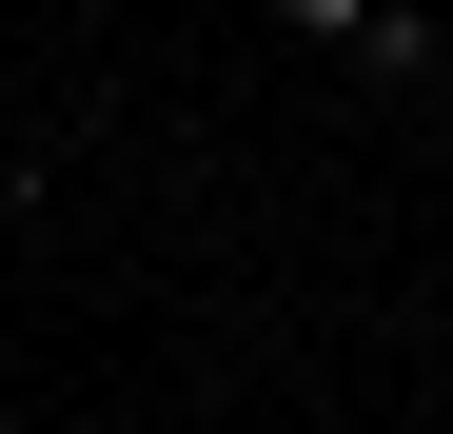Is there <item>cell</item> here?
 <instances>
[{"instance_id": "1", "label": "cell", "mask_w": 453, "mask_h": 434, "mask_svg": "<svg viewBox=\"0 0 453 434\" xmlns=\"http://www.w3.org/2000/svg\"><path fill=\"white\" fill-rule=\"evenodd\" d=\"M276 20L316 40V59H374V20H395V0H276Z\"/></svg>"}, {"instance_id": "2", "label": "cell", "mask_w": 453, "mask_h": 434, "mask_svg": "<svg viewBox=\"0 0 453 434\" xmlns=\"http://www.w3.org/2000/svg\"><path fill=\"white\" fill-rule=\"evenodd\" d=\"M20 198H40V159H20V138H0V217H20Z\"/></svg>"}, {"instance_id": "3", "label": "cell", "mask_w": 453, "mask_h": 434, "mask_svg": "<svg viewBox=\"0 0 453 434\" xmlns=\"http://www.w3.org/2000/svg\"><path fill=\"white\" fill-rule=\"evenodd\" d=\"M414 20H453V0H414Z\"/></svg>"}]
</instances>
